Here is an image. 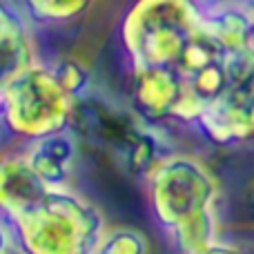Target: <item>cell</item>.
Here are the masks:
<instances>
[{
	"instance_id": "6da1fadb",
	"label": "cell",
	"mask_w": 254,
	"mask_h": 254,
	"mask_svg": "<svg viewBox=\"0 0 254 254\" xmlns=\"http://www.w3.org/2000/svg\"><path fill=\"white\" fill-rule=\"evenodd\" d=\"M20 254H96L105 216L78 192L52 188L43 203L7 221Z\"/></svg>"
},
{
	"instance_id": "7a4b0ae2",
	"label": "cell",
	"mask_w": 254,
	"mask_h": 254,
	"mask_svg": "<svg viewBox=\"0 0 254 254\" xmlns=\"http://www.w3.org/2000/svg\"><path fill=\"white\" fill-rule=\"evenodd\" d=\"M201 25V0H134L121 20V43L134 67H176Z\"/></svg>"
},
{
	"instance_id": "3957f363",
	"label": "cell",
	"mask_w": 254,
	"mask_h": 254,
	"mask_svg": "<svg viewBox=\"0 0 254 254\" xmlns=\"http://www.w3.org/2000/svg\"><path fill=\"white\" fill-rule=\"evenodd\" d=\"M145 190L154 219L167 232L181 228L216 205L219 181L192 154H167L145 176Z\"/></svg>"
},
{
	"instance_id": "277c9868",
	"label": "cell",
	"mask_w": 254,
	"mask_h": 254,
	"mask_svg": "<svg viewBox=\"0 0 254 254\" xmlns=\"http://www.w3.org/2000/svg\"><path fill=\"white\" fill-rule=\"evenodd\" d=\"M4 127L11 134L36 140L56 131L69 129L74 123L76 101L61 87L52 67L34 63L2 87Z\"/></svg>"
},
{
	"instance_id": "5b68a950",
	"label": "cell",
	"mask_w": 254,
	"mask_h": 254,
	"mask_svg": "<svg viewBox=\"0 0 254 254\" xmlns=\"http://www.w3.org/2000/svg\"><path fill=\"white\" fill-rule=\"evenodd\" d=\"M185 94V78L176 67H134L131 110L147 125L172 119Z\"/></svg>"
},
{
	"instance_id": "8992f818",
	"label": "cell",
	"mask_w": 254,
	"mask_h": 254,
	"mask_svg": "<svg viewBox=\"0 0 254 254\" xmlns=\"http://www.w3.org/2000/svg\"><path fill=\"white\" fill-rule=\"evenodd\" d=\"M49 185L27 161L25 152L0 154V216L11 221L38 207L47 198Z\"/></svg>"
},
{
	"instance_id": "52a82bcc",
	"label": "cell",
	"mask_w": 254,
	"mask_h": 254,
	"mask_svg": "<svg viewBox=\"0 0 254 254\" xmlns=\"http://www.w3.org/2000/svg\"><path fill=\"white\" fill-rule=\"evenodd\" d=\"M22 152H25L27 161L31 163V167L38 172V176L49 188L69 185L76 165V152H78L76 136L69 129L29 140V145Z\"/></svg>"
},
{
	"instance_id": "ba28073f",
	"label": "cell",
	"mask_w": 254,
	"mask_h": 254,
	"mask_svg": "<svg viewBox=\"0 0 254 254\" xmlns=\"http://www.w3.org/2000/svg\"><path fill=\"white\" fill-rule=\"evenodd\" d=\"M201 27L216 36L228 54L254 47V9L248 2L203 4Z\"/></svg>"
},
{
	"instance_id": "9c48e42d",
	"label": "cell",
	"mask_w": 254,
	"mask_h": 254,
	"mask_svg": "<svg viewBox=\"0 0 254 254\" xmlns=\"http://www.w3.org/2000/svg\"><path fill=\"white\" fill-rule=\"evenodd\" d=\"M36 61L25 22L0 25V89Z\"/></svg>"
},
{
	"instance_id": "30bf717a",
	"label": "cell",
	"mask_w": 254,
	"mask_h": 254,
	"mask_svg": "<svg viewBox=\"0 0 254 254\" xmlns=\"http://www.w3.org/2000/svg\"><path fill=\"white\" fill-rule=\"evenodd\" d=\"M225 56H228V52H225V47L216 40V36H212L210 31L201 27V29L194 31L188 38L179 61H176V69H179L185 78V76L196 74L198 69L212 65V63L225 61Z\"/></svg>"
},
{
	"instance_id": "8fae6325",
	"label": "cell",
	"mask_w": 254,
	"mask_h": 254,
	"mask_svg": "<svg viewBox=\"0 0 254 254\" xmlns=\"http://www.w3.org/2000/svg\"><path fill=\"white\" fill-rule=\"evenodd\" d=\"M27 20L34 25H65L83 18L94 0H20Z\"/></svg>"
},
{
	"instance_id": "7c38bea8",
	"label": "cell",
	"mask_w": 254,
	"mask_h": 254,
	"mask_svg": "<svg viewBox=\"0 0 254 254\" xmlns=\"http://www.w3.org/2000/svg\"><path fill=\"white\" fill-rule=\"evenodd\" d=\"M172 239H174L176 248L181 254H196L219 241V214H216V205L210 210L201 212L194 216L192 221L183 223L181 228L172 230Z\"/></svg>"
},
{
	"instance_id": "4fadbf2b",
	"label": "cell",
	"mask_w": 254,
	"mask_h": 254,
	"mask_svg": "<svg viewBox=\"0 0 254 254\" xmlns=\"http://www.w3.org/2000/svg\"><path fill=\"white\" fill-rule=\"evenodd\" d=\"M230 85L232 83H230L228 69H225V61L212 63V65L198 69L196 74L185 76V89L192 96H196L205 107L221 101L230 92Z\"/></svg>"
},
{
	"instance_id": "5bb4252c",
	"label": "cell",
	"mask_w": 254,
	"mask_h": 254,
	"mask_svg": "<svg viewBox=\"0 0 254 254\" xmlns=\"http://www.w3.org/2000/svg\"><path fill=\"white\" fill-rule=\"evenodd\" d=\"M52 71H54V76H56V80L61 83V87L65 89L76 103L89 96V89H92V71L76 56H61L52 65Z\"/></svg>"
},
{
	"instance_id": "9a60e30c",
	"label": "cell",
	"mask_w": 254,
	"mask_h": 254,
	"mask_svg": "<svg viewBox=\"0 0 254 254\" xmlns=\"http://www.w3.org/2000/svg\"><path fill=\"white\" fill-rule=\"evenodd\" d=\"M96 254H149V241L136 228H107L98 241Z\"/></svg>"
},
{
	"instance_id": "2e32d148",
	"label": "cell",
	"mask_w": 254,
	"mask_h": 254,
	"mask_svg": "<svg viewBox=\"0 0 254 254\" xmlns=\"http://www.w3.org/2000/svg\"><path fill=\"white\" fill-rule=\"evenodd\" d=\"M196 254H252L250 246H232V243H225V241H214L212 246H207L205 250L196 252Z\"/></svg>"
},
{
	"instance_id": "e0dca14e",
	"label": "cell",
	"mask_w": 254,
	"mask_h": 254,
	"mask_svg": "<svg viewBox=\"0 0 254 254\" xmlns=\"http://www.w3.org/2000/svg\"><path fill=\"white\" fill-rule=\"evenodd\" d=\"M13 252H16V241H13L11 228L0 216V254H13Z\"/></svg>"
},
{
	"instance_id": "ac0fdd59",
	"label": "cell",
	"mask_w": 254,
	"mask_h": 254,
	"mask_svg": "<svg viewBox=\"0 0 254 254\" xmlns=\"http://www.w3.org/2000/svg\"><path fill=\"white\" fill-rule=\"evenodd\" d=\"M9 22H22V18L4 0H0V25H9Z\"/></svg>"
},
{
	"instance_id": "d6986e66",
	"label": "cell",
	"mask_w": 254,
	"mask_h": 254,
	"mask_svg": "<svg viewBox=\"0 0 254 254\" xmlns=\"http://www.w3.org/2000/svg\"><path fill=\"white\" fill-rule=\"evenodd\" d=\"M248 210H250V219L254 223V181L250 183V190H248Z\"/></svg>"
},
{
	"instance_id": "ffe728a7",
	"label": "cell",
	"mask_w": 254,
	"mask_h": 254,
	"mask_svg": "<svg viewBox=\"0 0 254 254\" xmlns=\"http://www.w3.org/2000/svg\"><path fill=\"white\" fill-rule=\"evenodd\" d=\"M4 112H7V105H4V94L0 89V123L4 125Z\"/></svg>"
},
{
	"instance_id": "44dd1931",
	"label": "cell",
	"mask_w": 254,
	"mask_h": 254,
	"mask_svg": "<svg viewBox=\"0 0 254 254\" xmlns=\"http://www.w3.org/2000/svg\"><path fill=\"white\" fill-rule=\"evenodd\" d=\"M212 2H239V0H212Z\"/></svg>"
},
{
	"instance_id": "7402d4cb",
	"label": "cell",
	"mask_w": 254,
	"mask_h": 254,
	"mask_svg": "<svg viewBox=\"0 0 254 254\" xmlns=\"http://www.w3.org/2000/svg\"><path fill=\"white\" fill-rule=\"evenodd\" d=\"M248 4H250V7L254 9V0H248Z\"/></svg>"
}]
</instances>
